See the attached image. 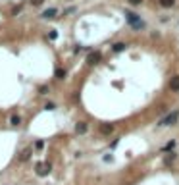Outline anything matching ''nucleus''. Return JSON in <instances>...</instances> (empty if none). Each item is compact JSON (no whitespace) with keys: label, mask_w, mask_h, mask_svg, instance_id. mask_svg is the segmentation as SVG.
Here are the masks:
<instances>
[{"label":"nucleus","mask_w":179,"mask_h":185,"mask_svg":"<svg viewBox=\"0 0 179 185\" xmlns=\"http://www.w3.org/2000/svg\"><path fill=\"white\" fill-rule=\"evenodd\" d=\"M100 60H102V52H98V50H92L87 56V64H89V66H96Z\"/></svg>","instance_id":"obj_4"},{"label":"nucleus","mask_w":179,"mask_h":185,"mask_svg":"<svg viewBox=\"0 0 179 185\" xmlns=\"http://www.w3.org/2000/svg\"><path fill=\"white\" fill-rule=\"evenodd\" d=\"M48 39H50V41L58 39V31H50V33H48Z\"/></svg>","instance_id":"obj_19"},{"label":"nucleus","mask_w":179,"mask_h":185,"mask_svg":"<svg viewBox=\"0 0 179 185\" xmlns=\"http://www.w3.org/2000/svg\"><path fill=\"white\" fill-rule=\"evenodd\" d=\"M179 122V110H171L168 112L166 116H164L160 120V125H166V127H171V125H175Z\"/></svg>","instance_id":"obj_2"},{"label":"nucleus","mask_w":179,"mask_h":185,"mask_svg":"<svg viewBox=\"0 0 179 185\" xmlns=\"http://www.w3.org/2000/svg\"><path fill=\"white\" fill-rule=\"evenodd\" d=\"M50 170H52V164H50V162H37V166H35V174H37V175H48Z\"/></svg>","instance_id":"obj_3"},{"label":"nucleus","mask_w":179,"mask_h":185,"mask_svg":"<svg viewBox=\"0 0 179 185\" xmlns=\"http://www.w3.org/2000/svg\"><path fill=\"white\" fill-rule=\"evenodd\" d=\"M118 145H119V139H116V141H112V145H110V147L114 148V147H118Z\"/></svg>","instance_id":"obj_23"},{"label":"nucleus","mask_w":179,"mask_h":185,"mask_svg":"<svg viewBox=\"0 0 179 185\" xmlns=\"http://www.w3.org/2000/svg\"><path fill=\"white\" fill-rule=\"evenodd\" d=\"M100 133H102V135L114 133V124H102V125H100Z\"/></svg>","instance_id":"obj_9"},{"label":"nucleus","mask_w":179,"mask_h":185,"mask_svg":"<svg viewBox=\"0 0 179 185\" xmlns=\"http://www.w3.org/2000/svg\"><path fill=\"white\" fill-rule=\"evenodd\" d=\"M125 48H127L125 42H114V45H112V50H114V52H123Z\"/></svg>","instance_id":"obj_10"},{"label":"nucleus","mask_w":179,"mask_h":185,"mask_svg":"<svg viewBox=\"0 0 179 185\" xmlns=\"http://www.w3.org/2000/svg\"><path fill=\"white\" fill-rule=\"evenodd\" d=\"M31 154H33V148H23V151L19 152V160L21 162H27L31 158Z\"/></svg>","instance_id":"obj_8"},{"label":"nucleus","mask_w":179,"mask_h":185,"mask_svg":"<svg viewBox=\"0 0 179 185\" xmlns=\"http://www.w3.org/2000/svg\"><path fill=\"white\" fill-rule=\"evenodd\" d=\"M125 19H127V23H129L133 29H145V21L139 18V14H135V12H125Z\"/></svg>","instance_id":"obj_1"},{"label":"nucleus","mask_w":179,"mask_h":185,"mask_svg":"<svg viewBox=\"0 0 179 185\" xmlns=\"http://www.w3.org/2000/svg\"><path fill=\"white\" fill-rule=\"evenodd\" d=\"M87 131H89V124L87 122H77L75 124V133L77 135H85Z\"/></svg>","instance_id":"obj_5"},{"label":"nucleus","mask_w":179,"mask_h":185,"mask_svg":"<svg viewBox=\"0 0 179 185\" xmlns=\"http://www.w3.org/2000/svg\"><path fill=\"white\" fill-rule=\"evenodd\" d=\"M169 91L171 92H179V75H173L169 79Z\"/></svg>","instance_id":"obj_7"},{"label":"nucleus","mask_w":179,"mask_h":185,"mask_svg":"<svg viewBox=\"0 0 179 185\" xmlns=\"http://www.w3.org/2000/svg\"><path fill=\"white\" fill-rule=\"evenodd\" d=\"M56 16H58V10H56V8H48V10H45V12L41 14L42 19H52V18H56Z\"/></svg>","instance_id":"obj_6"},{"label":"nucleus","mask_w":179,"mask_h":185,"mask_svg":"<svg viewBox=\"0 0 179 185\" xmlns=\"http://www.w3.org/2000/svg\"><path fill=\"white\" fill-rule=\"evenodd\" d=\"M114 158H112V154H104V162H112Z\"/></svg>","instance_id":"obj_21"},{"label":"nucleus","mask_w":179,"mask_h":185,"mask_svg":"<svg viewBox=\"0 0 179 185\" xmlns=\"http://www.w3.org/2000/svg\"><path fill=\"white\" fill-rule=\"evenodd\" d=\"M160 6H164V8H171V6L175 4V0H158Z\"/></svg>","instance_id":"obj_12"},{"label":"nucleus","mask_w":179,"mask_h":185,"mask_svg":"<svg viewBox=\"0 0 179 185\" xmlns=\"http://www.w3.org/2000/svg\"><path fill=\"white\" fill-rule=\"evenodd\" d=\"M48 85H42V87H39V92H41V95H48Z\"/></svg>","instance_id":"obj_17"},{"label":"nucleus","mask_w":179,"mask_h":185,"mask_svg":"<svg viewBox=\"0 0 179 185\" xmlns=\"http://www.w3.org/2000/svg\"><path fill=\"white\" fill-rule=\"evenodd\" d=\"M10 124H12V125H14V127H18V125H19V124H21V118H19V116H18V114H14V116H12V118H10Z\"/></svg>","instance_id":"obj_11"},{"label":"nucleus","mask_w":179,"mask_h":185,"mask_svg":"<svg viewBox=\"0 0 179 185\" xmlns=\"http://www.w3.org/2000/svg\"><path fill=\"white\" fill-rule=\"evenodd\" d=\"M42 2H45V0H31L33 6H39V4H42Z\"/></svg>","instance_id":"obj_22"},{"label":"nucleus","mask_w":179,"mask_h":185,"mask_svg":"<svg viewBox=\"0 0 179 185\" xmlns=\"http://www.w3.org/2000/svg\"><path fill=\"white\" fill-rule=\"evenodd\" d=\"M173 147H175V141H169L168 145H164V147H162V152H169Z\"/></svg>","instance_id":"obj_13"},{"label":"nucleus","mask_w":179,"mask_h":185,"mask_svg":"<svg viewBox=\"0 0 179 185\" xmlns=\"http://www.w3.org/2000/svg\"><path fill=\"white\" fill-rule=\"evenodd\" d=\"M127 2H129V4H133V6H139V4L142 2V0H127Z\"/></svg>","instance_id":"obj_20"},{"label":"nucleus","mask_w":179,"mask_h":185,"mask_svg":"<svg viewBox=\"0 0 179 185\" xmlns=\"http://www.w3.org/2000/svg\"><path fill=\"white\" fill-rule=\"evenodd\" d=\"M173 160H175V152H169V154L166 156V158H164V162H166V164H171Z\"/></svg>","instance_id":"obj_16"},{"label":"nucleus","mask_w":179,"mask_h":185,"mask_svg":"<svg viewBox=\"0 0 179 185\" xmlns=\"http://www.w3.org/2000/svg\"><path fill=\"white\" fill-rule=\"evenodd\" d=\"M42 148H45V141L37 139V141H35V151H42Z\"/></svg>","instance_id":"obj_15"},{"label":"nucleus","mask_w":179,"mask_h":185,"mask_svg":"<svg viewBox=\"0 0 179 185\" xmlns=\"http://www.w3.org/2000/svg\"><path fill=\"white\" fill-rule=\"evenodd\" d=\"M54 108H56V104H52V102H46L45 104V110H48V112H52Z\"/></svg>","instance_id":"obj_18"},{"label":"nucleus","mask_w":179,"mask_h":185,"mask_svg":"<svg viewBox=\"0 0 179 185\" xmlns=\"http://www.w3.org/2000/svg\"><path fill=\"white\" fill-rule=\"evenodd\" d=\"M56 77H58V79H66V69L58 68V69H56Z\"/></svg>","instance_id":"obj_14"}]
</instances>
